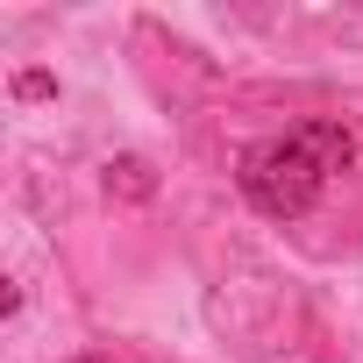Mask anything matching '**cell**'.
Here are the masks:
<instances>
[{"instance_id":"7a4b0ae2","label":"cell","mask_w":363,"mask_h":363,"mask_svg":"<svg viewBox=\"0 0 363 363\" xmlns=\"http://www.w3.org/2000/svg\"><path fill=\"white\" fill-rule=\"evenodd\" d=\"M79 363H107V356H79Z\"/></svg>"},{"instance_id":"6da1fadb","label":"cell","mask_w":363,"mask_h":363,"mask_svg":"<svg viewBox=\"0 0 363 363\" xmlns=\"http://www.w3.org/2000/svg\"><path fill=\"white\" fill-rule=\"evenodd\" d=\"M349 150L356 143H349V128L335 114H306V121H292V128H278V135L242 150L235 186L264 221H306L320 207V193L349 171Z\"/></svg>"}]
</instances>
